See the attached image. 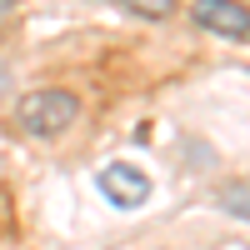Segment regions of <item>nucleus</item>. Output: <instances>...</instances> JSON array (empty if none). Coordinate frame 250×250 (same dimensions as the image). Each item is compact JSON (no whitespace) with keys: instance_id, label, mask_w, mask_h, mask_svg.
Masks as SVG:
<instances>
[{"instance_id":"obj_3","label":"nucleus","mask_w":250,"mask_h":250,"mask_svg":"<svg viewBox=\"0 0 250 250\" xmlns=\"http://www.w3.org/2000/svg\"><path fill=\"white\" fill-rule=\"evenodd\" d=\"M195 25L215 30V35H230V40H245L250 35V10L240 0H195Z\"/></svg>"},{"instance_id":"obj_2","label":"nucleus","mask_w":250,"mask_h":250,"mask_svg":"<svg viewBox=\"0 0 250 250\" xmlns=\"http://www.w3.org/2000/svg\"><path fill=\"white\" fill-rule=\"evenodd\" d=\"M100 195H105L110 205H120V210H130V205H140L145 195H150V180H145V170L115 160V165L100 170Z\"/></svg>"},{"instance_id":"obj_5","label":"nucleus","mask_w":250,"mask_h":250,"mask_svg":"<svg viewBox=\"0 0 250 250\" xmlns=\"http://www.w3.org/2000/svg\"><path fill=\"white\" fill-rule=\"evenodd\" d=\"M125 5H130V10H140V15H165V10L175 5V0H125Z\"/></svg>"},{"instance_id":"obj_1","label":"nucleus","mask_w":250,"mask_h":250,"mask_svg":"<svg viewBox=\"0 0 250 250\" xmlns=\"http://www.w3.org/2000/svg\"><path fill=\"white\" fill-rule=\"evenodd\" d=\"M75 115H80V100L70 90H30L15 105V120L25 135H60L75 125Z\"/></svg>"},{"instance_id":"obj_4","label":"nucleus","mask_w":250,"mask_h":250,"mask_svg":"<svg viewBox=\"0 0 250 250\" xmlns=\"http://www.w3.org/2000/svg\"><path fill=\"white\" fill-rule=\"evenodd\" d=\"M220 210H225V215L250 220V180H230V185H220Z\"/></svg>"}]
</instances>
